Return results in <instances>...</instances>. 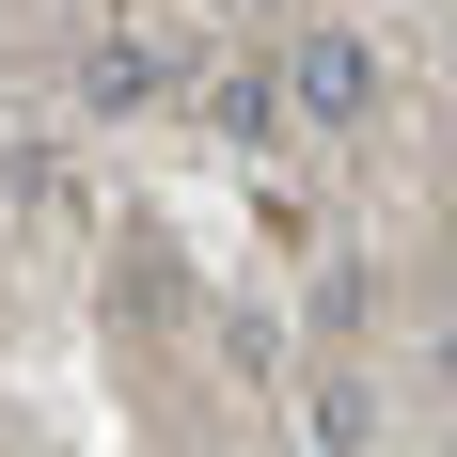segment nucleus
<instances>
[{"mask_svg": "<svg viewBox=\"0 0 457 457\" xmlns=\"http://www.w3.org/2000/svg\"><path fill=\"white\" fill-rule=\"evenodd\" d=\"M284 95H300V127H363L378 111V47L363 32H300L284 47Z\"/></svg>", "mask_w": 457, "mask_h": 457, "instance_id": "f257e3e1", "label": "nucleus"}]
</instances>
